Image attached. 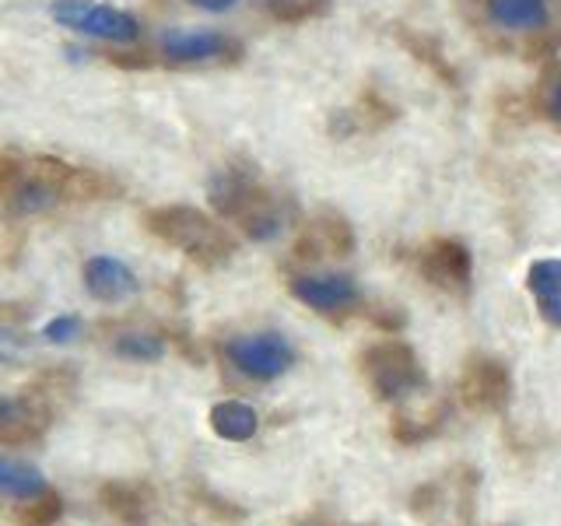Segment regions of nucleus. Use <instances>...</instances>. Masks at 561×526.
I'll return each instance as SVG.
<instances>
[{
    "instance_id": "6",
    "label": "nucleus",
    "mask_w": 561,
    "mask_h": 526,
    "mask_svg": "<svg viewBox=\"0 0 561 526\" xmlns=\"http://www.w3.org/2000/svg\"><path fill=\"white\" fill-rule=\"evenodd\" d=\"M158 53L172 67H225L242 60V43L215 28H190L162 35Z\"/></svg>"
},
{
    "instance_id": "23",
    "label": "nucleus",
    "mask_w": 561,
    "mask_h": 526,
    "mask_svg": "<svg viewBox=\"0 0 561 526\" xmlns=\"http://www.w3.org/2000/svg\"><path fill=\"white\" fill-rule=\"evenodd\" d=\"M78 330H81V320L78 316H57V320H49L43 327V338L53 341V344H67V341H75L78 338Z\"/></svg>"
},
{
    "instance_id": "7",
    "label": "nucleus",
    "mask_w": 561,
    "mask_h": 526,
    "mask_svg": "<svg viewBox=\"0 0 561 526\" xmlns=\"http://www.w3.org/2000/svg\"><path fill=\"white\" fill-rule=\"evenodd\" d=\"M417 274L425 277L432 288L463 298L473 285V256L467 245L456 239H432L428 245H421V253H417Z\"/></svg>"
},
{
    "instance_id": "14",
    "label": "nucleus",
    "mask_w": 561,
    "mask_h": 526,
    "mask_svg": "<svg viewBox=\"0 0 561 526\" xmlns=\"http://www.w3.org/2000/svg\"><path fill=\"white\" fill-rule=\"evenodd\" d=\"M210 428H215L218 438L225 443H245V438H253L256 428H260V418L250 403L242 400H221L210 408Z\"/></svg>"
},
{
    "instance_id": "2",
    "label": "nucleus",
    "mask_w": 561,
    "mask_h": 526,
    "mask_svg": "<svg viewBox=\"0 0 561 526\" xmlns=\"http://www.w3.org/2000/svg\"><path fill=\"white\" fill-rule=\"evenodd\" d=\"M210 204L253 242H271L291 221V201L277 193L253 165L232 162L210 175Z\"/></svg>"
},
{
    "instance_id": "10",
    "label": "nucleus",
    "mask_w": 561,
    "mask_h": 526,
    "mask_svg": "<svg viewBox=\"0 0 561 526\" xmlns=\"http://www.w3.org/2000/svg\"><path fill=\"white\" fill-rule=\"evenodd\" d=\"M291 295L316 312H347L358 306V285L347 274H295Z\"/></svg>"
},
{
    "instance_id": "4",
    "label": "nucleus",
    "mask_w": 561,
    "mask_h": 526,
    "mask_svg": "<svg viewBox=\"0 0 561 526\" xmlns=\"http://www.w3.org/2000/svg\"><path fill=\"white\" fill-rule=\"evenodd\" d=\"M362 373L379 400H403L428 386V376L421 368L414 347L397 338L368 344L362 351Z\"/></svg>"
},
{
    "instance_id": "15",
    "label": "nucleus",
    "mask_w": 561,
    "mask_h": 526,
    "mask_svg": "<svg viewBox=\"0 0 561 526\" xmlns=\"http://www.w3.org/2000/svg\"><path fill=\"white\" fill-rule=\"evenodd\" d=\"M397 43H400L403 49H408V53H414L417 64H425L446 88H456V84H460V75L453 70V64L446 60V53L438 49V43L432 39V35H421V32H414L411 25H397Z\"/></svg>"
},
{
    "instance_id": "1",
    "label": "nucleus",
    "mask_w": 561,
    "mask_h": 526,
    "mask_svg": "<svg viewBox=\"0 0 561 526\" xmlns=\"http://www.w3.org/2000/svg\"><path fill=\"white\" fill-rule=\"evenodd\" d=\"M123 186L99 169H81L46 155L0 151V204L11 215H43L67 201H105Z\"/></svg>"
},
{
    "instance_id": "9",
    "label": "nucleus",
    "mask_w": 561,
    "mask_h": 526,
    "mask_svg": "<svg viewBox=\"0 0 561 526\" xmlns=\"http://www.w3.org/2000/svg\"><path fill=\"white\" fill-rule=\"evenodd\" d=\"M460 400L478 414H499L513 400V376L499 358L473 355L460 376Z\"/></svg>"
},
{
    "instance_id": "25",
    "label": "nucleus",
    "mask_w": 561,
    "mask_h": 526,
    "mask_svg": "<svg viewBox=\"0 0 561 526\" xmlns=\"http://www.w3.org/2000/svg\"><path fill=\"white\" fill-rule=\"evenodd\" d=\"M193 8H204V11H232L239 0H190Z\"/></svg>"
},
{
    "instance_id": "8",
    "label": "nucleus",
    "mask_w": 561,
    "mask_h": 526,
    "mask_svg": "<svg viewBox=\"0 0 561 526\" xmlns=\"http://www.w3.org/2000/svg\"><path fill=\"white\" fill-rule=\"evenodd\" d=\"M225 355L242 376H250L256 382H271L277 376H285L291 368V347L280 333H245L225 344Z\"/></svg>"
},
{
    "instance_id": "20",
    "label": "nucleus",
    "mask_w": 561,
    "mask_h": 526,
    "mask_svg": "<svg viewBox=\"0 0 561 526\" xmlns=\"http://www.w3.org/2000/svg\"><path fill=\"white\" fill-rule=\"evenodd\" d=\"M102 499L110 505V513H116L119 519H127L134 526L148 519V499L137 484H110L102 491Z\"/></svg>"
},
{
    "instance_id": "17",
    "label": "nucleus",
    "mask_w": 561,
    "mask_h": 526,
    "mask_svg": "<svg viewBox=\"0 0 561 526\" xmlns=\"http://www.w3.org/2000/svg\"><path fill=\"white\" fill-rule=\"evenodd\" d=\"M337 119L344 123V137L355 134V130H379V127H386V123L397 119V105L386 102L379 92H365L355 110L337 113Z\"/></svg>"
},
{
    "instance_id": "18",
    "label": "nucleus",
    "mask_w": 561,
    "mask_h": 526,
    "mask_svg": "<svg viewBox=\"0 0 561 526\" xmlns=\"http://www.w3.org/2000/svg\"><path fill=\"white\" fill-rule=\"evenodd\" d=\"M330 8L333 0H263V11L277 25H306L312 18H323Z\"/></svg>"
},
{
    "instance_id": "24",
    "label": "nucleus",
    "mask_w": 561,
    "mask_h": 526,
    "mask_svg": "<svg viewBox=\"0 0 561 526\" xmlns=\"http://www.w3.org/2000/svg\"><path fill=\"white\" fill-rule=\"evenodd\" d=\"M537 306H540V312H543V320L554 323V327H561V295H558V298H548V302H537Z\"/></svg>"
},
{
    "instance_id": "3",
    "label": "nucleus",
    "mask_w": 561,
    "mask_h": 526,
    "mask_svg": "<svg viewBox=\"0 0 561 526\" xmlns=\"http://www.w3.org/2000/svg\"><path fill=\"white\" fill-rule=\"evenodd\" d=\"M145 228L154 239H162L172 250H180L186 260H193L204 271L221 267V263H228L236 253L232 232H228L221 221L204 215L201 207H190V204H162V207L145 210Z\"/></svg>"
},
{
    "instance_id": "13",
    "label": "nucleus",
    "mask_w": 561,
    "mask_h": 526,
    "mask_svg": "<svg viewBox=\"0 0 561 526\" xmlns=\"http://www.w3.org/2000/svg\"><path fill=\"white\" fill-rule=\"evenodd\" d=\"M49 495V481H46V473L22 460V456H8V453H0V499H8V502H39Z\"/></svg>"
},
{
    "instance_id": "19",
    "label": "nucleus",
    "mask_w": 561,
    "mask_h": 526,
    "mask_svg": "<svg viewBox=\"0 0 561 526\" xmlns=\"http://www.w3.org/2000/svg\"><path fill=\"white\" fill-rule=\"evenodd\" d=\"M534 110L561 130V64H548L534 88Z\"/></svg>"
},
{
    "instance_id": "11",
    "label": "nucleus",
    "mask_w": 561,
    "mask_h": 526,
    "mask_svg": "<svg viewBox=\"0 0 561 526\" xmlns=\"http://www.w3.org/2000/svg\"><path fill=\"white\" fill-rule=\"evenodd\" d=\"M351 250H355V232H351V225L341 215H333V210H323V215H316L302 228L298 242H295V256L298 260L347 256Z\"/></svg>"
},
{
    "instance_id": "16",
    "label": "nucleus",
    "mask_w": 561,
    "mask_h": 526,
    "mask_svg": "<svg viewBox=\"0 0 561 526\" xmlns=\"http://www.w3.org/2000/svg\"><path fill=\"white\" fill-rule=\"evenodd\" d=\"M488 18L499 28H543L548 25V0H484Z\"/></svg>"
},
{
    "instance_id": "5",
    "label": "nucleus",
    "mask_w": 561,
    "mask_h": 526,
    "mask_svg": "<svg viewBox=\"0 0 561 526\" xmlns=\"http://www.w3.org/2000/svg\"><path fill=\"white\" fill-rule=\"evenodd\" d=\"M49 14H53V22L81 32V35H88V39H102V43L140 39V22L130 11L99 4V0H53Z\"/></svg>"
},
{
    "instance_id": "21",
    "label": "nucleus",
    "mask_w": 561,
    "mask_h": 526,
    "mask_svg": "<svg viewBox=\"0 0 561 526\" xmlns=\"http://www.w3.org/2000/svg\"><path fill=\"white\" fill-rule=\"evenodd\" d=\"M113 351L127 362H158L165 355V341L154 338V333H123V338H116Z\"/></svg>"
},
{
    "instance_id": "12",
    "label": "nucleus",
    "mask_w": 561,
    "mask_h": 526,
    "mask_svg": "<svg viewBox=\"0 0 561 526\" xmlns=\"http://www.w3.org/2000/svg\"><path fill=\"white\" fill-rule=\"evenodd\" d=\"M84 288L99 302H127L140 291L137 274L116 256H92L84 263Z\"/></svg>"
},
{
    "instance_id": "22",
    "label": "nucleus",
    "mask_w": 561,
    "mask_h": 526,
    "mask_svg": "<svg viewBox=\"0 0 561 526\" xmlns=\"http://www.w3.org/2000/svg\"><path fill=\"white\" fill-rule=\"evenodd\" d=\"M526 288L537 295V302L561 295V260H537L526 271Z\"/></svg>"
}]
</instances>
